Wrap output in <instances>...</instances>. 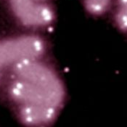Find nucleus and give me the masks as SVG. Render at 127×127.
<instances>
[{
	"mask_svg": "<svg viewBox=\"0 0 127 127\" xmlns=\"http://www.w3.org/2000/svg\"><path fill=\"white\" fill-rule=\"evenodd\" d=\"M57 108L45 104L22 105L20 110L21 120L29 125H43L52 121Z\"/></svg>",
	"mask_w": 127,
	"mask_h": 127,
	"instance_id": "5",
	"label": "nucleus"
},
{
	"mask_svg": "<svg viewBox=\"0 0 127 127\" xmlns=\"http://www.w3.org/2000/svg\"><path fill=\"white\" fill-rule=\"evenodd\" d=\"M18 79L28 81L44 91L58 107L63 98V89L56 75L47 67L35 60H26L14 65Z\"/></svg>",
	"mask_w": 127,
	"mask_h": 127,
	"instance_id": "1",
	"label": "nucleus"
},
{
	"mask_svg": "<svg viewBox=\"0 0 127 127\" xmlns=\"http://www.w3.org/2000/svg\"><path fill=\"white\" fill-rule=\"evenodd\" d=\"M110 0H86L88 10L93 13L99 14L106 9Z\"/></svg>",
	"mask_w": 127,
	"mask_h": 127,
	"instance_id": "7",
	"label": "nucleus"
},
{
	"mask_svg": "<svg viewBox=\"0 0 127 127\" xmlns=\"http://www.w3.org/2000/svg\"><path fill=\"white\" fill-rule=\"evenodd\" d=\"M10 94L15 101L22 105L45 104L57 108L44 91L23 80L18 79L10 85Z\"/></svg>",
	"mask_w": 127,
	"mask_h": 127,
	"instance_id": "4",
	"label": "nucleus"
},
{
	"mask_svg": "<svg viewBox=\"0 0 127 127\" xmlns=\"http://www.w3.org/2000/svg\"><path fill=\"white\" fill-rule=\"evenodd\" d=\"M117 21L123 29L127 30V0H119Z\"/></svg>",
	"mask_w": 127,
	"mask_h": 127,
	"instance_id": "6",
	"label": "nucleus"
},
{
	"mask_svg": "<svg viewBox=\"0 0 127 127\" xmlns=\"http://www.w3.org/2000/svg\"><path fill=\"white\" fill-rule=\"evenodd\" d=\"M44 51L41 39L25 36L0 42V69L26 60L38 58Z\"/></svg>",
	"mask_w": 127,
	"mask_h": 127,
	"instance_id": "2",
	"label": "nucleus"
},
{
	"mask_svg": "<svg viewBox=\"0 0 127 127\" xmlns=\"http://www.w3.org/2000/svg\"><path fill=\"white\" fill-rule=\"evenodd\" d=\"M39 1H43V0H39Z\"/></svg>",
	"mask_w": 127,
	"mask_h": 127,
	"instance_id": "8",
	"label": "nucleus"
},
{
	"mask_svg": "<svg viewBox=\"0 0 127 127\" xmlns=\"http://www.w3.org/2000/svg\"><path fill=\"white\" fill-rule=\"evenodd\" d=\"M16 17L25 25L43 26L52 22L53 12L49 6L39 0H10Z\"/></svg>",
	"mask_w": 127,
	"mask_h": 127,
	"instance_id": "3",
	"label": "nucleus"
}]
</instances>
